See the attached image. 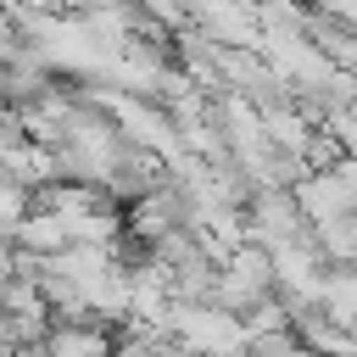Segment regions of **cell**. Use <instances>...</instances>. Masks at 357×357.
I'll return each instance as SVG.
<instances>
[{"label": "cell", "instance_id": "1", "mask_svg": "<svg viewBox=\"0 0 357 357\" xmlns=\"http://www.w3.org/2000/svg\"><path fill=\"white\" fill-rule=\"evenodd\" d=\"M307 229H312V218L301 212L296 190H257L251 206H245V240L284 245V240H301Z\"/></svg>", "mask_w": 357, "mask_h": 357}, {"label": "cell", "instance_id": "2", "mask_svg": "<svg viewBox=\"0 0 357 357\" xmlns=\"http://www.w3.org/2000/svg\"><path fill=\"white\" fill-rule=\"evenodd\" d=\"M33 357H117V335L106 318H73V324H56Z\"/></svg>", "mask_w": 357, "mask_h": 357}, {"label": "cell", "instance_id": "3", "mask_svg": "<svg viewBox=\"0 0 357 357\" xmlns=\"http://www.w3.org/2000/svg\"><path fill=\"white\" fill-rule=\"evenodd\" d=\"M6 240H17V245H22V251H33V257H56V251H67V245H73V229H67V218H61V212L33 206L17 229H6Z\"/></svg>", "mask_w": 357, "mask_h": 357}, {"label": "cell", "instance_id": "4", "mask_svg": "<svg viewBox=\"0 0 357 357\" xmlns=\"http://www.w3.org/2000/svg\"><path fill=\"white\" fill-rule=\"evenodd\" d=\"M318 307H324L335 324L357 329V262H329V268H324V284H318Z\"/></svg>", "mask_w": 357, "mask_h": 357}, {"label": "cell", "instance_id": "5", "mask_svg": "<svg viewBox=\"0 0 357 357\" xmlns=\"http://www.w3.org/2000/svg\"><path fill=\"white\" fill-rule=\"evenodd\" d=\"M33 206H39V190L6 173V184H0V223H6V229H17V223L33 212Z\"/></svg>", "mask_w": 357, "mask_h": 357}]
</instances>
